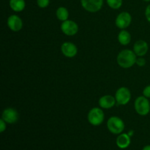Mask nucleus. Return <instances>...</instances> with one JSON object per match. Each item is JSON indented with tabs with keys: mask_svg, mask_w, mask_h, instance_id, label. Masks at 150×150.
<instances>
[{
	"mask_svg": "<svg viewBox=\"0 0 150 150\" xmlns=\"http://www.w3.org/2000/svg\"><path fill=\"white\" fill-rule=\"evenodd\" d=\"M136 54L134 51L129 49H125L120 51L117 56V63L121 67L125 69L133 67L136 62Z\"/></svg>",
	"mask_w": 150,
	"mask_h": 150,
	"instance_id": "nucleus-1",
	"label": "nucleus"
},
{
	"mask_svg": "<svg viewBox=\"0 0 150 150\" xmlns=\"http://www.w3.org/2000/svg\"><path fill=\"white\" fill-rule=\"evenodd\" d=\"M135 110L141 116H146L150 111V103L145 96H139L135 100Z\"/></svg>",
	"mask_w": 150,
	"mask_h": 150,
	"instance_id": "nucleus-2",
	"label": "nucleus"
},
{
	"mask_svg": "<svg viewBox=\"0 0 150 150\" xmlns=\"http://www.w3.org/2000/svg\"><path fill=\"white\" fill-rule=\"evenodd\" d=\"M105 114L101 108L95 107L92 108L88 113L87 119L89 122L94 126H98L104 121Z\"/></svg>",
	"mask_w": 150,
	"mask_h": 150,
	"instance_id": "nucleus-3",
	"label": "nucleus"
},
{
	"mask_svg": "<svg viewBox=\"0 0 150 150\" xmlns=\"http://www.w3.org/2000/svg\"><path fill=\"white\" fill-rule=\"evenodd\" d=\"M107 127L113 134H121L125 129V123L120 117H111L107 122Z\"/></svg>",
	"mask_w": 150,
	"mask_h": 150,
	"instance_id": "nucleus-4",
	"label": "nucleus"
},
{
	"mask_svg": "<svg viewBox=\"0 0 150 150\" xmlns=\"http://www.w3.org/2000/svg\"><path fill=\"white\" fill-rule=\"evenodd\" d=\"M82 7L89 13L100 11L103 5V0H81Z\"/></svg>",
	"mask_w": 150,
	"mask_h": 150,
	"instance_id": "nucleus-5",
	"label": "nucleus"
},
{
	"mask_svg": "<svg viewBox=\"0 0 150 150\" xmlns=\"http://www.w3.org/2000/svg\"><path fill=\"white\" fill-rule=\"evenodd\" d=\"M115 98L119 105H127L131 98V93L127 87H120L117 89L115 94Z\"/></svg>",
	"mask_w": 150,
	"mask_h": 150,
	"instance_id": "nucleus-6",
	"label": "nucleus"
},
{
	"mask_svg": "<svg viewBox=\"0 0 150 150\" xmlns=\"http://www.w3.org/2000/svg\"><path fill=\"white\" fill-rule=\"evenodd\" d=\"M61 30L64 35L67 36H73L77 34L79 31V26L74 21L67 20L62 23Z\"/></svg>",
	"mask_w": 150,
	"mask_h": 150,
	"instance_id": "nucleus-7",
	"label": "nucleus"
},
{
	"mask_svg": "<svg viewBox=\"0 0 150 150\" xmlns=\"http://www.w3.org/2000/svg\"><path fill=\"white\" fill-rule=\"evenodd\" d=\"M132 21V16L127 12H122L117 16L115 24L119 29H125L128 27Z\"/></svg>",
	"mask_w": 150,
	"mask_h": 150,
	"instance_id": "nucleus-8",
	"label": "nucleus"
},
{
	"mask_svg": "<svg viewBox=\"0 0 150 150\" xmlns=\"http://www.w3.org/2000/svg\"><path fill=\"white\" fill-rule=\"evenodd\" d=\"M1 119L8 124H14L18 120V113L15 108H7L3 111Z\"/></svg>",
	"mask_w": 150,
	"mask_h": 150,
	"instance_id": "nucleus-9",
	"label": "nucleus"
},
{
	"mask_svg": "<svg viewBox=\"0 0 150 150\" xmlns=\"http://www.w3.org/2000/svg\"><path fill=\"white\" fill-rule=\"evenodd\" d=\"M61 51L64 57L67 58H73L77 54L78 48L73 42H65L62 45Z\"/></svg>",
	"mask_w": 150,
	"mask_h": 150,
	"instance_id": "nucleus-10",
	"label": "nucleus"
},
{
	"mask_svg": "<svg viewBox=\"0 0 150 150\" xmlns=\"http://www.w3.org/2000/svg\"><path fill=\"white\" fill-rule=\"evenodd\" d=\"M7 26L13 32H18L23 28V21L17 15H12L7 18Z\"/></svg>",
	"mask_w": 150,
	"mask_h": 150,
	"instance_id": "nucleus-11",
	"label": "nucleus"
},
{
	"mask_svg": "<svg viewBox=\"0 0 150 150\" xmlns=\"http://www.w3.org/2000/svg\"><path fill=\"white\" fill-rule=\"evenodd\" d=\"M149 50V45L146 41L139 40L133 45V51L138 57H144L146 55Z\"/></svg>",
	"mask_w": 150,
	"mask_h": 150,
	"instance_id": "nucleus-12",
	"label": "nucleus"
},
{
	"mask_svg": "<svg viewBox=\"0 0 150 150\" xmlns=\"http://www.w3.org/2000/svg\"><path fill=\"white\" fill-rule=\"evenodd\" d=\"M98 103L100 108L108 109L115 105L117 100H116L115 97H113L111 95H104L100 98Z\"/></svg>",
	"mask_w": 150,
	"mask_h": 150,
	"instance_id": "nucleus-13",
	"label": "nucleus"
},
{
	"mask_svg": "<svg viewBox=\"0 0 150 150\" xmlns=\"http://www.w3.org/2000/svg\"><path fill=\"white\" fill-rule=\"evenodd\" d=\"M130 144V136L127 133H121L117 139V145L121 149H125Z\"/></svg>",
	"mask_w": 150,
	"mask_h": 150,
	"instance_id": "nucleus-14",
	"label": "nucleus"
},
{
	"mask_svg": "<svg viewBox=\"0 0 150 150\" xmlns=\"http://www.w3.org/2000/svg\"><path fill=\"white\" fill-rule=\"evenodd\" d=\"M9 5L13 11L19 13V12L23 11L25 9L26 2H25V0H10Z\"/></svg>",
	"mask_w": 150,
	"mask_h": 150,
	"instance_id": "nucleus-15",
	"label": "nucleus"
},
{
	"mask_svg": "<svg viewBox=\"0 0 150 150\" xmlns=\"http://www.w3.org/2000/svg\"><path fill=\"white\" fill-rule=\"evenodd\" d=\"M118 40L121 45H128L131 40V35H130V32L125 29H122V31L118 35Z\"/></svg>",
	"mask_w": 150,
	"mask_h": 150,
	"instance_id": "nucleus-16",
	"label": "nucleus"
},
{
	"mask_svg": "<svg viewBox=\"0 0 150 150\" xmlns=\"http://www.w3.org/2000/svg\"><path fill=\"white\" fill-rule=\"evenodd\" d=\"M56 16H57V18L59 21H64L68 20L69 11L66 7H59L57 10Z\"/></svg>",
	"mask_w": 150,
	"mask_h": 150,
	"instance_id": "nucleus-17",
	"label": "nucleus"
},
{
	"mask_svg": "<svg viewBox=\"0 0 150 150\" xmlns=\"http://www.w3.org/2000/svg\"><path fill=\"white\" fill-rule=\"evenodd\" d=\"M108 7L114 10H118L122 7L123 4V0H106Z\"/></svg>",
	"mask_w": 150,
	"mask_h": 150,
	"instance_id": "nucleus-18",
	"label": "nucleus"
},
{
	"mask_svg": "<svg viewBox=\"0 0 150 150\" xmlns=\"http://www.w3.org/2000/svg\"><path fill=\"white\" fill-rule=\"evenodd\" d=\"M50 4V0H37V4L40 8H45Z\"/></svg>",
	"mask_w": 150,
	"mask_h": 150,
	"instance_id": "nucleus-19",
	"label": "nucleus"
},
{
	"mask_svg": "<svg viewBox=\"0 0 150 150\" xmlns=\"http://www.w3.org/2000/svg\"><path fill=\"white\" fill-rule=\"evenodd\" d=\"M146 59H145L144 58H143L142 57H139V58H137V59H136V64H137L138 66H139V67H143V66H144L145 64H146Z\"/></svg>",
	"mask_w": 150,
	"mask_h": 150,
	"instance_id": "nucleus-20",
	"label": "nucleus"
},
{
	"mask_svg": "<svg viewBox=\"0 0 150 150\" xmlns=\"http://www.w3.org/2000/svg\"><path fill=\"white\" fill-rule=\"evenodd\" d=\"M143 95L144 96H145L146 98H150V85H148V86H146V87L144 89Z\"/></svg>",
	"mask_w": 150,
	"mask_h": 150,
	"instance_id": "nucleus-21",
	"label": "nucleus"
},
{
	"mask_svg": "<svg viewBox=\"0 0 150 150\" xmlns=\"http://www.w3.org/2000/svg\"><path fill=\"white\" fill-rule=\"evenodd\" d=\"M6 127H6V122L2 119H1L0 120V132L3 133L6 130Z\"/></svg>",
	"mask_w": 150,
	"mask_h": 150,
	"instance_id": "nucleus-22",
	"label": "nucleus"
},
{
	"mask_svg": "<svg viewBox=\"0 0 150 150\" xmlns=\"http://www.w3.org/2000/svg\"><path fill=\"white\" fill-rule=\"evenodd\" d=\"M145 16H146V20L150 23V4L146 7L145 10Z\"/></svg>",
	"mask_w": 150,
	"mask_h": 150,
	"instance_id": "nucleus-23",
	"label": "nucleus"
},
{
	"mask_svg": "<svg viewBox=\"0 0 150 150\" xmlns=\"http://www.w3.org/2000/svg\"><path fill=\"white\" fill-rule=\"evenodd\" d=\"M142 150H150V145H146V146H145Z\"/></svg>",
	"mask_w": 150,
	"mask_h": 150,
	"instance_id": "nucleus-24",
	"label": "nucleus"
},
{
	"mask_svg": "<svg viewBox=\"0 0 150 150\" xmlns=\"http://www.w3.org/2000/svg\"><path fill=\"white\" fill-rule=\"evenodd\" d=\"M133 130H130V131L128 133V135H129V136H133Z\"/></svg>",
	"mask_w": 150,
	"mask_h": 150,
	"instance_id": "nucleus-25",
	"label": "nucleus"
},
{
	"mask_svg": "<svg viewBox=\"0 0 150 150\" xmlns=\"http://www.w3.org/2000/svg\"><path fill=\"white\" fill-rule=\"evenodd\" d=\"M143 1H146V2H148V1H150V0H143Z\"/></svg>",
	"mask_w": 150,
	"mask_h": 150,
	"instance_id": "nucleus-26",
	"label": "nucleus"
}]
</instances>
